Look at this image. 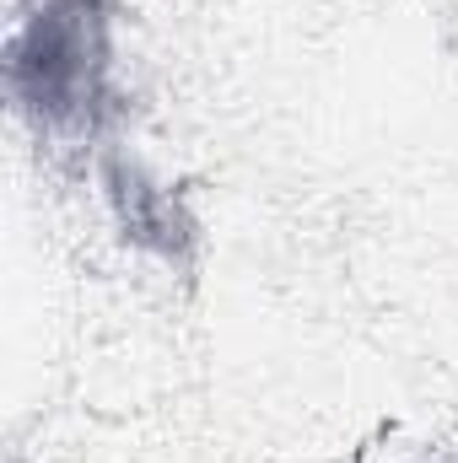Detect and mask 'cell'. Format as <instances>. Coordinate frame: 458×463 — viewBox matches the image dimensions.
Wrapping results in <instances>:
<instances>
[{"instance_id": "6da1fadb", "label": "cell", "mask_w": 458, "mask_h": 463, "mask_svg": "<svg viewBox=\"0 0 458 463\" xmlns=\"http://www.w3.org/2000/svg\"><path fill=\"white\" fill-rule=\"evenodd\" d=\"M5 87L38 129L92 140L114 114L109 0H27L5 38Z\"/></svg>"}, {"instance_id": "7a4b0ae2", "label": "cell", "mask_w": 458, "mask_h": 463, "mask_svg": "<svg viewBox=\"0 0 458 463\" xmlns=\"http://www.w3.org/2000/svg\"><path fill=\"white\" fill-rule=\"evenodd\" d=\"M98 178H103V189H109V205H114L124 237L140 242V248H151V253H162V259L173 264V259L184 253V242L195 237L184 205H178V194H173L162 178H151L140 162H129V156H109Z\"/></svg>"}, {"instance_id": "3957f363", "label": "cell", "mask_w": 458, "mask_h": 463, "mask_svg": "<svg viewBox=\"0 0 458 463\" xmlns=\"http://www.w3.org/2000/svg\"><path fill=\"white\" fill-rule=\"evenodd\" d=\"M410 463H458L453 453H426V458H410Z\"/></svg>"}]
</instances>
